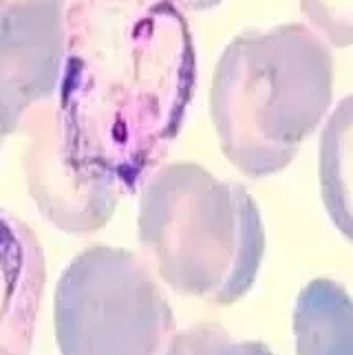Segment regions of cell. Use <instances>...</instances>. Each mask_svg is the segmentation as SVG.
I'll use <instances>...</instances> for the list:
<instances>
[{
    "instance_id": "6da1fadb",
    "label": "cell",
    "mask_w": 353,
    "mask_h": 355,
    "mask_svg": "<svg viewBox=\"0 0 353 355\" xmlns=\"http://www.w3.org/2000/svg\"><path fill=\"white\" fill-rule=\"evenodd\" d=\"M195 86L181 0H71L58 119L77 172L137 192L179 135Z\"/></svg>"
},
{
    "instance_id": "7a4b0ae2",
    "label": "cell",
    "mask_w": 353,
    "mask_h": 355,
    "mask_svg": "<svg viewBox=\"0 0 353 355\" xmlns=\"http://www.w3.org/2000/svg\"><path fill=\"white\" fill-rule=\"evenodd\" d=\"M331 93L329 42L309 25L236 36L221 53L210 88L223 154L254 179L280 172L327 115Z\"/></svg>"
},
{
    "instance_id": "3957f363",
    "label": "cell",
    "mask_w": 353,
    "mask_h": 355,
    "mask_svg": "<svg viewBox=\"0 0 353 355\" xmlns=\"http://www.w3.org/2000/svg\"><path fill=\"white\" fill-rule=\"evenodd\" d=\"M137 234L170 289L221 307L252 289L265 254L254 197L192 161L163 163L143 181Z\"/></svg>"
},
{
    "instance_id": "277c9868",
    "label": "cell",
    "mask_w": 353,
    "mask_h": 355,
    "mask_svg": "<svg viewBox=\"0 0 353 355\" xmlns=\"http://www.w3.org/2000/svg\"><path fill=\"white\" fill-rule=\"evenodd\" d=\"M60 355H165L174 313L148 260L121 247L91 245L55 287Z\"/></svg>"
},
{
    "instance_id": "5b68a950",
    "label": "cell",
    "mask_w": 353,
    "mask_h": 355,
    "mask_svg": "<svg viewBox=\"0 0 353 355\" xmlns=\"http://www.w3.org/2000/svg\"><path fill=\"white\" fill-rule=\"evenodd\" d=\"M64 53V0H0V137L51 102Z\"/></svg>"
},
{
    "instance_id": "8992f818",
    "label": "cell",
    "mask_w": 353,
    "mask_h": 355,
    "mask_svg": "<svg viewBox=\"0 0 353 355\" xmlns=\"http://www.w3.org/2000/svg\"><path fill=\"white\" fill-rule=\"evenodd\" d=\"M20 130L29 135L25 176L40 214L69 234L102 230L126 192L115 179L86 176L71 165L62 148L58 104L38 106Z\"/></svg>"
},
{
    "instance_id": "52a82bcc",
    "label": "cell",
    "mask_w": 353,
    "mask_h": 355,
    "mask_svg": "<svg viewBox=\"0 0 353 355\" xmlns=\"http://www.w3.org/2000/svg\"><path fill=\"white\" fill-rule=\"evenodd\" d=\"M44 282L38 236L25 221L0 210V351L31 353Z\"/></svg>"
},
{
    "instance_id": "ba28073f",
    "label": "cell",
    "mask_w": 353,
    "mask_h": 355,
    "mask_svg": "<svg viewBox=\"0 0 353 355\" xmlns=\"http://www.w3.org/2000/svg\"><path fill=\"white\" fill-rule=\"evenodd\" d=\"M296 355H353V298L340 282L316 278L294 307Z\"/></svg>"
},
{
    "instance_id": "9c48e42d",
    "label": "cell",
    "mask_w": 353,
    "mask_h": 355,
    "mask_svg": "<svg viewBox=\"0 0 353 355\" xmlns=\"http://www.w3.org/2000/svg\"><path fill=\"white\" fill-rule=\"evenodd\" d=\"M318 170L324 210L353 243V93L335 104L324 124Z\"/></svg>"
},
{
    "instance_id": "30bf717a",
    "label": "cell",
    "mask_w": 353,
    "mask_h": 355,
    "mask_svg": "<svg viewBox=\"0 0 353 355\" xmlns=\"http://www.w3.org/2000/svg\"><path fill=\"white\" fill-rule=\"evenodd\" d=\"M300 11L329 44H353V0H300Z\"/></svg>"
},
{
    "instance_id": "8fae6325",
    "label": "cell",
    "mask_w": 353,
    "mask_h": 355,
    "mask_svg": "<svg viewBox=\"0 0 353 355\" xmlns=\"http://www.w3.org/2000/svg\"><path fill=\"white\" fill-rule=\"evenodd\" d=\"M165 355H245L243 342H236L217 322H199L176 331Z\"/></svg>"
},
{
    "instance_id": "7c38bea8",
    "label": "cell",
    "mask_w": 353,
    "mask_h": 355,
    "mask_svg": "<svg viewBox=\"0 0 353 355\" xmlns=\"http://www.w3.org/2000/svg\"><path fill=\"white\" fill-rule=\"evenodd\" d=\"M243 351H245V355H274V351L267 344L256 342V340H245V342H243Z\"/></svg>"
},
{
    "instance_id": "4fadbf2b",
    "label": "cell",
    "mask_w": 353,
    "mask_h": 355,
    "mask_svg": "<svg viewBox=\"0 0 353 355\" xmlns=\"http://www.w3.org/2000/svg\"><path fill=\"white\" fill-rule=\"evenodd\" d=\"M221 0H181L184 9H192V11H203V9H212L217 7Z\"/></svg>"
},
{
    "instance_id": "5bb4252c",
    "label": "cell",
    "mask_w": 353,
    "mask_h": 355,
    "mask_svg": "<svg viewBox=\"0 0 353 355\" xmlns=\"http://www.w3.org/2000/svg\"><path fill=\"white\" fill-rule=\"evenodd\" d=\"M0 355H18V353H11V351H0Z\"/></svg>"
},
{
    "instance_id": "9a60e30c",
    "label": "cell",
    "mask_w": 353,
    "mask_h": 355,
    "mask_svg": "<svg viewBox=\"0 0 353 355\" xmlns=\"http://www.w3.org/2000/svg\"><path fill=\"white\" fill-rule=\"evenodd\" d=\"M0 146H3V137H0Z\"/></svg>"
}]
</instances>
